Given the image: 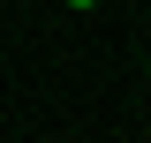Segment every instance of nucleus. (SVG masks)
<instances>
[{
    "mask_svg": "<svg viewBox=\"0 0 151 143\" xmlns=\"http://www.w3.org/2000/svg\"><path fill=\"white\" fill-rule=\"evenodd\" d=\"M60 8H98V0H60Z\"/></svg>",
    "mask_w": 151,
    "mask_h": 143,
    "instance_id": "1",
    "label": "nucleus"
}]
</instances>
